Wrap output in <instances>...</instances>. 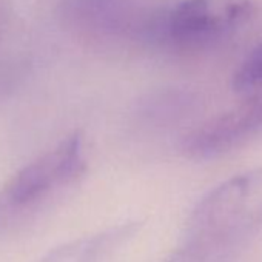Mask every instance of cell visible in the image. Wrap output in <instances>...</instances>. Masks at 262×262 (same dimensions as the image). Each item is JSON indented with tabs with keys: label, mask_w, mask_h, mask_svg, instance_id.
Returning <instances> with one entry per match:
<instances>
[{
	"label": "cell",
	"mask_w": 262,
	"mask_h": 262,
	"mask_svg": "<svg viewBox=\"0 0 262 262\" xmlns=\"http://www.w3.org/2000/svg\"><path fill=\"white\" fill-rule=\"evenodd\" d=\"M262 228V168L239 173L208 191L193 210L184 245L205 257Z\"/></svg>",
	"instance_id": "cell-1"
},
{
	"label": "cell",
	"mask_w": 262,
	"mask_h": 262,
	"mask_svg": "<svg viewBox=\"0 0 262 262\" xmlns=\"http://www.w3.org/2000/svg\"><path fill=\"white\" fill-rule=\"evenodd\" d=\"M86 168L83 138L74 131L13 174L0 188V234L17 230Z\"/></svg>",
	"instance_id": "cell-2"
},
{
	"label": "cell",
	"mask_w": 262,
	"mask_h": 262,
	"mask_svg": "<svg viewBox=\"0 0 262 262\" xmlns=\"http://www.w3.org/2000/svg\"><path fill=\"white\" fill-rule=\"evenodd\" d=\"M251 11V0H184L170 16L168 34L181 45H207L237 28Z\"/></svg>",
	"instance_id": "cell-3"
},
{
	"label": "cell",
	"mask_w": 262,
	"mask_h": 262,
	"mask_svg": "<svg viewBox=\"0 0 262 262\" xmlns=\"http://www.w3.org/2000/svg\"><path fill=\"white\" fill-rule=\"evenodd\" d=\"M260 133L262 113L241 105L193 129L182 147L190 158L213 159L242 147Z\"/></svg>",
	"instance_id": "cell-4"
},
{
	"label": "cell",
	"mask_w": 262,
	"mask_h": 262,
	"mask_svg": "<svg viewBox=\"0 0 262 262\" xmlns=\"http://www.w3.org/2000/svg\"><path fill=\"white\" fill-rule=\"evenodd\" d=\"M136 230V224L122 225L102 234L80 237L53 248L39 262H99L111 248L133 236Z\"/></svg>",
	"instance_id": "cell-5"
},
{
	"label": "cell",
	"mask_w": 262,
	"mask_h": 262,
	"mask_svg": "<svg viewBox=\"0 0 262 262\" xmlns=\"http://www.w3.org/2000/svg\"><path fill=\"white\" fill-rule=\"evenodd\" d=\"M233 90L241 105L262 113V42L248 53L236 70Z\"/></svg>",
	"instance_id": "cell-6"
},
{
	"label": "cell",
	"mask_w": 262,
	"mask_h": 262,
	"mask_svg": "<svg viewBox=\"0 0 262 262\" xmlns=\"http://www.w3.org/2000/svg\"><path fill=\"white\" fill-rule=\"evenodd\" d=\"M167 262H208V260L199 256L196 251L190 250L188 247L182 245L181 250H178Z\"/></svg>",
	"instance_id": "cell-7"
}]
</instances>
